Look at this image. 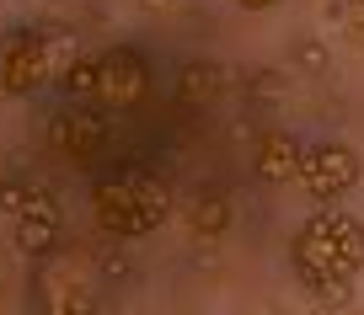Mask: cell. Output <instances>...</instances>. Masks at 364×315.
I'll use <instances>...</instances> for the list:
<instances>
[{"mask_svg": "<svg viewBox=\"0 0 364 315\" xmlns=\"http://www.w3.org/2000/svg\"><path fill=\"white\" fill-rule=\"evenodd\" d=\"M166 214H171V187L139 160L107 166L91 182V219L107 241H139L150 230H161Z\"/></svg>", "mask_w": 364, "mask_h": 315, "instance_id": "obj_2", "label": "cell"}, {"mask_svg": "<svg viewBox=\"0 0 364 315\" xmlns=\"http://www.w3.org/2000/svg\"><path fill=\"white\" fill-rule=\"evenodd\" d=\"M338 16H343V33H348L353 43H364V0H343Z\"/></svg>", "mask_w": 364, "mask_h": 315, "instance_id": "obj_15", "label": "cell"}, {"mask_svg": "<svg viewBox=\"0 0 364 315\" xmlns=\"http://www.w3.org/2000/svg\"><path fill=\"white\" fill-rule=\"evenodd\" d=\"M241 11H273V6H279V0H236Z\"/></svg>", "mask_w": 364, "mask_h": 315, "instance_id": "obj_17", "label": "cell"}, {"mask_svg": "<svg viewBox=\"0 0 364 315\" xmlns=\"http://www.w3.org/2000/svg\"><path fill=\"white\" fill-rule=\"evenodd\" d=\"M134 6H139L145 16H171V11L182 6V0H134Z\"/></svg>", "mask_w": 364, "mask_h": 315, "instance_id": "obj_16", "label": "cell"}, {"mask_svg": "<svg viewBox=\"0 0 364 315\" xmlns=\"http://www.w3.org/2000/svg\"><path fill=\"white\" fill-rule=\"evenodd\" d=\"M59 86H65L70 101H91V107H97V59L75 54L65 70H59Z\"/></svg>", "mask_w": 364, "mask_h": 315, "instance_id": "obj_12", "label": "cell"}, {"mask_svg": "<svg viewBox=\"0 0 364 315\" xmlns=\"http://www.w3.org/2000/svg\"><path fill=\"white\" fill-rule=\"evenodd\" d=\"M289 65L306 70V75H321V70H327V48H321L316 38H295V43H289Z\"/></svg>", "mask_w": 364, "mask_h": 315, "instance_id": "obj_13", "label": "cell"}, {"mask_svg": "<svg viewBox=\"0 0 364 315\" xmlns=\"http://www.w3.org/2000/svg\"><path fill=\"white\" fill-rule=\"evenodd\" d=\"M48 70H54V48H48L43 27H6L0 33V96H38L48 86Z\"/></svg>", "mask_w": 364, "mask_h": 315, "instance_id": "obj_4", "label": "cell"}, {"mask_svg": "<svg viewBox=\"0 0 364 315\" xmlns=\"http://www.w3.org/2000/svg\"><path fill=\"white\" fill-rule=\"evenodd\" d=\"M289 267L321 299H343L348 283L364 272V219H353L343 203L316 209L289 241Z\"/></svg>", "mask_w": 364, "mask_h": 315, "instance_id": "obj_1", "label": "cell"}, {"mask_svg": "<svg viewBox=\"0 0 364 315\" xmlns=\"http://www.w3.org/2000/svg\"><path fill=\"white\" fill-rule=\"evenodd\" d=\"M150 86H156V75H150L145 48L118 43L97 54V107L102 113H139L150 101Z\"/></svg>", "mask_w": 364, "mask_h": 315, "instance_id": "obj_5", "label": "cell"}, {"mask_svg": "<svg viewBox=\"0 0 364 315\" xmlns=\"http://www.w3.org/2000/svg\"><path fill=\"white\" fill-rule=\"evenodd\" d=\"M220 96H225V65H215V59H182L177 65V101L182 107L204 113Z\"/></svg>", "mask_w": 364, "mask_h": 315, "instance_id": "obj_10", "label": "cell"}, {"mask_svg": "<svg viewBox=\"0 0 364 315\" xmlns=\"http://www.w3.org/2000/svg\"><path fill=\"white\" fill-rule=\"evenodd\" d=\"M33 315H97V294L75 272V262L48 251L33 267Z\"/></svg>", "mask_w": 364, "mask_h": 315, "instance_id": "obj_7", "label": "cell"}, {"mask_svg": "<svg viewBox=\"0 0 364 315\" xmlns=\"http://www.w3.org/2000/svg\"><path fill=\"white\" fill-rule=\"evenodd\" d=\"M48 150H54L65 166L91 171L107 150V118L91 107V101H70L48 118Z\"/></svg>", "mask_w": 364, "mask_h": 315, "instance_id": "obj_6", "label": "cell"}, {"mask_svg": "<svg viewBox=\"0 0 364 315\" xmlns=\"http://www.w3.org/2000/svg\"><path fill=\"white\" fill-rule=\"evenodd\" d=\"M188 225H193L198 241H220L230 230V198L220 187H198L193 209H188Z\"/></svg>", "mask_w": 364, "mask_h": 315, "instance_id": "obj_11", "label": "cell"}, {"mask_svg": "<svg viewBox=\"0 0 364 315\" xmlns=\"http://www.w3.org/2000/svg\"><path fill=\"white\" fill-rule=\"evenodd\" d=\"M295 166H300V139L289 128H262L252 145V177L262 187H284V182H295Z\"/></svg>", "mask_w": 364, "mask_h": 315, "instance_id": "obj_9", "label": "cell"}, {"mask_svg": "<svg viewBox=\"0 0 364 315\" xmlns=\"http://www.w3.org/2000/svg\"><path fill=\"white\" fill-rule=\"evenodd\" d=\"M295 182L306 187V198L316 203V209H332V203H343L364 182V160H359V150L343 145V139H321V145L300 150Z\"/></svg>", "mask_w": 364, "mask_h": 315, "instance_id": "obj_3", "label": "cell"}, {"mask_svg": "<svg viewBox=\"0 0 364 315\" xmlns=\"http://www.w3.org/2000/svg\"><path fill=\"white\" fill-rule=\"evenodd\" d=\"M33 187L38 182H27V177H0V214H16V209L33 198Z\"/></svg>", "mask_w": 364, "mask_h": 315, "instance_id": "obj_14", "label": "cell"}, {"mask_svg": "<svg viewBox=\"0 0 364 315\" xmlns=\"http://www.w3.org/2000/svg\"><path fill=\"white\" fill-rule=\"evenodd\" d=\"M16 230H11V241H16V251L22 257H48V251H59V236H65V209L54 203V192L48 187H33V198L16 209Z\"/></svg>", "mask_w": 364, "mask_h": 315, "instance_id": "obj_8", "label": "cell"}]
</instances>
